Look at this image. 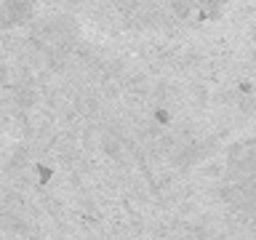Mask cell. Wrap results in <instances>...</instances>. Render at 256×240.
Segmentation results:
<instances>
[{
    "label": "cell",
    "instance_id": "obj_1",
    "mask_svg": "<svg viewBox=\"0 0 256 240\" xmlns=\"http://www.w3.org/2000/svg\"><path fill=\"white\" fill-rule=\"evenodd\" d=\"M3 11L8 16V24H24V22H30V16H32V0H3Z\"/></svg>",
    "mask_w": 256,
    "mask_h": 240
},
{
    "label": "cell",
    "instance_id": "obj_2",
    "mask_svg": "<svg viewBox=\"0 0 256 240\" xmlns=\"http://www.w3.org/2000/svg\"><path fill=\"white\" fill-rule=\"evenodd\" d=\"M38 102V94L32 91L30 86H19L16 88V104H19L22 110H27V107H32V104Z\"/></svg>",
    "mask_w": 256,
    "mask_h": 240
},
{
    "label": "cell",
    "instance_id": "obj_3",
    "mask_svg": "<svg viewBox=\"0 0 256 240\" xmlns=\"http://www.w3.org/2000/svg\"><path fill=\"white\" fill-rule=\"evenodd\" d=\"M190 6H192V0H174V11L179 14V16H184L190 11Z\"/></svg>",
    "mask_w": 256,
    "mask_h": 240
},
{
    "label": "cell",
    "instance_id": "obj_4",
    "mask_svg": "<svg viewBox=\"0 0 256 240\" xmlns=\"http://www.w3.org/2000/svg\"><path fill=\"white\" fill-rule=\"evenodd\" d=\"M206 3H211V6H216V3H222V0H206Z\"/></svg>",
    "mask_w": 256,
    "mask_h": 240
}]
</instances>
